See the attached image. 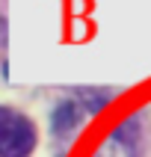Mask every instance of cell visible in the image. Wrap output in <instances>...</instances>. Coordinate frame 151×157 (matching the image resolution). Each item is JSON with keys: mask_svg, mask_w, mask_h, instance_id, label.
I'll list each match as a JSON object with an SVG mask.
<instances>
[{"mask_svg": "<svg viewBox=\"0 0 151 157\" xmlns=\"http://www.w3.org/2000/svg\"><path fill=\"white\" fill-rule=\"evenodd\" d=\"M83 113H86V107L80 104V101H74V98H65V101H59V104L53 107L51 113V131L53 136H71V133L80 128V122H83Z\"/></svg>", "mask_w": 151, "mask_h": 157, "instance_id": "cell-2", "label": "cell"}, {"mask_svg": "<svg viewBox=\"0 0 151 157\" xmlns=\"http://www.w3.org/2000/svg\"><path fill=\"white\" fill-rule=\"evenodd\" d=\"M36 148V128L24 113L0 107V157H27Z\"/></svg>", "mask_w": 151, "mask_h": 157, "instance_id": "cell-1", "label": "cell"}, {"mask_svg": "<svg viewBox=\"0 0 151 157\" xmlns=\"http://www.w3.org/2000/svg\"><path fill=\"white\" fill-rule=\"evenodd\" d=\"M6 33H9V24H6V18L0 15V44L6 42Z\"/></svg>", "mask_w": 151, "mask_h": 157, "instance_id": "cell-4", "label": "cell"}, {"mask_svg": "<svg viewBox=\"0 0 151 157\" xmlns=\"http://www.w3.org/2000/svg\"><path fill=\"white\" fill-rule=\"evenodd\" d=\"M77 95H86L83 98V107H86L89 116H95L98 110L110 101V92H107V89H77Z\"/></svg>", "mask_w": 151, "mask_h": 157, "instance_id": "cell-3", "label": "cell"}]
</instances>
